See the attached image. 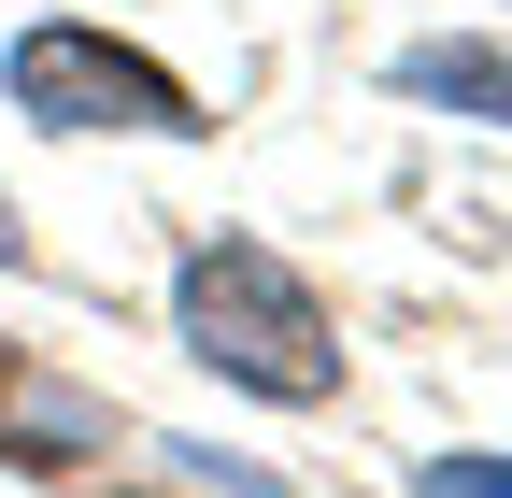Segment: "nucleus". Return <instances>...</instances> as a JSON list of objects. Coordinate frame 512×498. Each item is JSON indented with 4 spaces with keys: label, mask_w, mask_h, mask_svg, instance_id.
<instances>
[{
    "label": "nucleus",
    "mask_w": 512,
    "mask_h": 498,
    "mask_svg": "<svg viewBox=\"0 0 512 498\" xmlns=\"http://www.w3.org/2000/svg\"><path fill=\"white\" fill-rule=\"evenodd\" d=\"M171 328H185V356H200L214 385H242V399H285V413L342 399V328H328V299H313L271 242H242V228L185 242Z\"/></svg>",
    "instance_id": "f257e3e1"
},
{
    "label": "nucleus",
    "mask_w": 512,
    "mask_h": 498,
    "mask_svg": "<svg viewBox=\"0 0 512 498\" xmlns=\"http://www.w3.org/2000/svg\"><path fill=\"white\" fill-rule=\"evenodd\" d=\"M0 86H15L29 129H143V143H200V129H214L200 86H185L171 57L114 43V29H86V15H29L15 57H0Z\"/></svg>",
    "instance_id": "f03ea898"
},
{
    "label": "nucleus",
    "mask_w": 512,
    "mask_h": 498,
    "mask_svg": "<svg viewBox=\"0 0 512 498\" xmlns=\"http://www.w3.org/2000/svg\"><path fill=\"white\" fill-rule=\"evenodd\" d=\"M399 100H441V114H484V129H512V43H399V72H384Z\"/></svg>",
    "instance_id": "7ed1b4c3"
},
{
    "label": "nucleus",
    "mask_w": 512,
    "mask_h": 498,
    "mask_svg": "<svg viewBox=\"0 0 512 498\" xmlns=\"http://www.w3.org/2000/svg\"><path fill=\"white\" fill-rule=\"evenodd\" d=\"M427 484H441V498H456V484H470V498H512V456H427Z\"/></svg>",
    "instance_id": "20e7f679"
},
{
    "label": "nucleus",
    "mask_w": 512,
    "mask_h": 498,
    "mask_svg": "<svg viewBox=\"0 0 512 498\" xmlns=\"http://www.w3.org/2000/svg\"><path fill=\"white\" fill-rule=\"evenodd\" d=\"M29 257V214H15V185H0V271H15Z\"/></svg>",
    "instance_id": "39448f33"
}]
</instances>
